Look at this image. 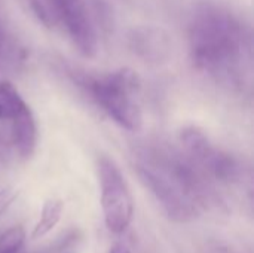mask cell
<instances>
[{
	"label": "cell",
	"instance_id": "15",
	"mask_svg": "<svg viewBox=\"0 0 254 253\" xmlns=\"http://www.w3.org/2000/svg\"><path fill=\"white\" fill-rule=\"evenodd\" d=\"M110 253H132V252H131V249H129V246H128L127 243H124V242H118V243H115V245L112 246Z\"/></svg>",
	"mask_w": 254,
	"mask_h": 253
},
{
	"label": "cell",
	"instance_id": "9",
	"mask_svg": "<svg viewBox=\"0 0 254 253\" xmlns=\"http://www.w3.org/2000/svg\"><path fill=\"white\" fill-rule=\"evenodd\" d=\"M10 121V142L16 148L19 157L28 160L34 154L37 145V125L30 106L25 104Z\"/></svg>",
	"mask_w": 254,
	"mask_h": 253
},
{
	"label": "cell",
	"instance_id": "11",
	"mask_svg": "<svg viewBox=\"0 0 254 253\" xmlns=\"http://www.w3.org/2000/svg\"><path fill=\"white\" fill-rule=\"evenodd\" d=\"M27 103L9 81H0V121L12 119Z\"/></svg>",
	"mask_w": 254,
	"mask_h": 253
},
{
	"label": "cell",
	"instance_id": "2",
	"mask_svg": "<svg viewBox=\"0 0 254 253\" xmlns=\"http://www.w3.org/2000/svg\"><path fill=\"white\" fill-rule=\"evenodd\" d=\"M85 85L97 104L118 125L132 133L141 130L143 113L134 98L141 86L137 72L119 69L101 78H89Z\"/></svg>",
	"mask_w": 254,
	"mask_h": 253
},
{
	"label": "cell",
	"instance_id": "12",
	"mask_svg": "<svg viewBox=\"0 0 254 253\" xmlns=\"http://www.w3.org/2000/svg\"><path fill=\"white\" fill-rule=\"evenodd\" d=\"M25 242V231L21 225H15L9 230H6L0 236V249L10 251V252H19Z\"/></svg>",
	"mask_w": 254,
	"mask_h": 253
},
{
	"label": "cell",
	"instance_id": "18",
	"mask_svg": "<svg viewBox=\"0 0 254 253\" xmlns=\"http://www.w3.org/2000/svg\"><path fill=\"white\" fill-rule=\"evenodd\" d=\"M7 146H9V145H7V142H6V140H4V139L0 136V151H4Z\"/></svg>",
	"mask_w": 254,
	"mask_h": 253
},
{
	"label": "cell",
	"instance_id": "3",
	"mask_svg": "<svg viewBox=\"0 0 254 253\" xmlns=\"http://www.w3.org/2000/svg\"><path fill=\"white\" fill-rule=\"evenodd\" d=\"M138 161L168 177L199 209L216 201L208 177L186 154L161 145H149L138 152Z\"/></svg>",
	"mask_w": 254,
	"mask_h": 253
},
{
	"label": "cell",
	"instance_id": "4",
	"mask_svg": "<svg viewBox=\"0 0 254 253\" xmlns=\"http://www.w3.org/2000/svg\"><path fill=\"white\" fill-rule=\"evenodd\" d=\"M97 174L101 189V207L104 224L113 234L128 230L134 216V198L118 164L101 155L97 161Z\"/></svg>",
	"mask_w": 254,
	"mask_h": 253
},
{
	"label": "cell",
	"instance_id": "8",
	"mask_svg": "<svg viewBox=\"0 0 254 253\" xmlns=\"http://www.w3.org/2000/svg\"><path fill=\"white\" fill-rule=\"evenodd\" d=\"M193 161L208 179L211 177L223 183H237L244 176L241 163L234 155L213 146V143H210Z\"/></svg>",
	"mask_w": 254,
	"mask_h": 253
},
{
	"label": "cell",
	"instance_id": "14",
	"mask_svg": "<svg viewBox=\"0 0 254 253\" xmlns=\"http://www.w3.org/2000/svg\"><path fill=\"white\" fill-rule=\"evenodd\" d=\"M31 9L36 13V16L39 18L40 22H43L45 25L51 27V24H52V15H51V12L39 0H31Z\"/></svg>",
	"mask_w": 254,
	"mask_h": 253
},
{
	"label": "cell",
	"instance_id": "5",
	"mask_svg": "<svg viewBox=\"0 0 254 253\" xmlns=\"http://www.w3.org/2000/svg\"><path fill=\"white\" fill-rule=\"evenodd\" d=\"M135 173L143 186L159 203L170 221L186 224L198 218L199 207L162 173L140 161L135 164Z\"/></svg>",
	"mask_w": 254,
	"mask_h": 253
},
{
	"label": "cell",
	"instance_id": "13",
	"mask_svg": "<svg viewBox=\"0 0 254 253\" xmlns=\"http://www.w3.org/2000/svg\"><path fill=\"white\" fill-rule=\"evenodd\" d=\"M16 197H18V191L13 188L0 189V216L9 209V206L16 200Z\"/></svg>",
	"mask_w": 254,
	"mask_h": 253
},
{
	"label": "cell",
	"instance_id": "19",
	"mask_svg": "<svg viewBox=\"0 0 254 253\" xmlns=\"http://www.w3.org/2000/svg\"><path fill=\"white\" fill-rule=\"evenodd\" d=\"M0 253H21V251H19V252H10V251H4V249H0Z\"/></svg>",
	"mask_w": 254,
	"mask_h": 253
},
{
	"label": "cell",
	"instance_id": "17",
	"mask_svg": "<svg viewBox=\"0 0 254 253\" xmlns=\"http://www.w3.org/2000/svg\"><path fill=\"white\" fill-rule=\"evenodd\" d=\"M49 1L52 3L54 9L57 10L58 7H61V6H64L65 3H68V1H73V0H49Z\"/></svg>",
	"mask_w": 254,
	"mask_h": 253
},
{
	"label": "cell",
	"instance_id": "6",
	"mask_svg": "<svg viewBox=\"0 0 254 253\" xmlns=\"http://www.w3.org/2000/svg\"><path fill=\"white\" fill-rule=\"evenodd\" d=\"M57 15L63 19L70 39L83 57L92 58L98 51L95 27L91 21L83 0H73L58 7Z\"/></svg>",
	"mask_w": 254,
	"mask_h": 253
},
{
	"label": "cell",
	"instance_id": "7",
	"mask_svg": "<svg viewBox=\"0 0 254 253\" xmlns=\"http://www.w3.org/2000/svg\"><path fill=\"white\" fill-rule=\"evenodd\" d=\"M131 52L146 63H164L173 51V40L167 30L158 25H140L128 33Z\"/></svg>",
	"mask_w": 254,
	"mask_h": 253
},
{
	"label": "cell",
	"instance_id": "10",
	"mask_svg": "<svg viewBox=\"0 0 254 253\" xmlns=\"http://www.w3.org/2000/svg\"><path fill=\"white\" fill-rule=\"evenodd\" d=\"M63 209H64V206H63V201H60V200L51 198V200L45 201V204L42 207L40 219L37 221L36 227L33 228L31 239L36 240V239H40L45 234L51 233L55 228V225L60 222Z\"/></svg>",
	"mask_w": 254,
	"mask_h": 253
},
{
	"label": "cell",
	"instance_id": "16",
	"mask_svg": "<svg viewBox=\"0 0 254 253\" xmlns=\"http://www.w3.org/2000/svg\"><path fill=\"white\" fill-rule=\"evenodd\" d=\"M208 253H237L234 249L223 246V245H214L208 249Z\"/></svg>",
	"mask_w": 254,
	"mask_h": 253
},
{
	"label": "cell",
	"instance_id": "1",
	"mask_svg": "<svg viewBox=\"0 0 254 253\" xmlns=\"http://www.w3.org/2000/svg\"><path fill=\"white\" fill-rule=\"evenodd\" d=\"M189 45L198 69L226 84L237 81L246 34L231 13L217 7L201 9L189 25Z\"/></svg>",
	"mask_w": 254,
	"mask_h": 253
}]
</instances>
